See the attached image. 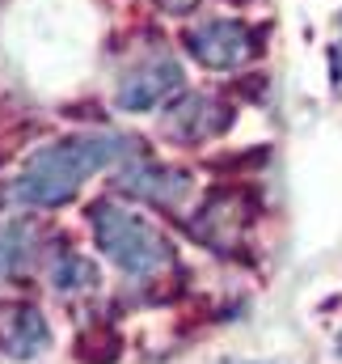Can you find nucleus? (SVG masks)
<instances>
[{"label":"nucleus","instance_id":"nucleus-2","mask_svg":"<svg viewBox=\"0 0 342 364\" xmlns=\"http://www.w3.org/2000/svg\"><path fill=\"white\" fill-rule=\"evenodd\" d=\"M89 225H93V242L97 250L127 275H157L173 263V246L157 225H148L140 212L114 203V199H97L89 208Z\"/></svg>","mask_w":342,"mask_h":364},{"label":"nucleus","instance_id":"nucleus-7","mask_svg":"<svg viewBox=\"0 0 342 364\" xmlns=\"http://www.w3.org/2000/svg\"><path fill=\"white\" fill-rule=\"evenodd\" d=\"M123 186L157 208H173L186 191H190V178L182 170H165V166H136L123 174Z\"/></svg>","mask_w":342,"mask_h":364},{"label":"nucleus","instance_id":"nucleus-3","mask_svg":"<svg viewBox=\"0 0 342 364\" xmlns=\"http://www.w3.org/2000/svg\"><path fill=\"white\" fill-rule=\"evenodd\" d=\"M186 51L211 73H233L258 55V38L246 21L216 17V21H203L186 34Z\"/></svg>","mask_w":342,"mask_h":364},{"label":"nucleus","instance_id":"nucleus-1","mask_svg":"<svg viewBox=\"0 0 342 364\" xmlns=\"http://www.w3.org/2000/svg\"><path fill=\"white\" fill-rule=\"evenodd\" d=\"M127 153H131V144L123 136H106V132L55 140L26 161V170L13 182V195L30 208H64L68 199H77L81 182L114 161H123Z\"/></svg>","mask_w":342,"mask_h":364},{"label":"nucleus","instance_id":"nucleus-13","mask_svg":"<svg viewBox=\"0 0 342 364\" xmlns=\"http://www.w3.org/2000/svg\"><path fill=\"white\" fill-rule=\"evenodd\" d=\"M338 47H342V13H338Z\"/></svg>","mask_w":342,"mask_h":364},{"label":"nucleus","instance_id":"nucleus-10","mask_svg":"<svg viewBox=\"0 0 342 364\" xmlns=\"http://www.w3.org/2000/svg\"><path fill=\"white\" fill-rule=\"evenodd\" d=\"M161 4H165L170 13H186V9H194L199 0H161Z\"/></svg>","mask_w":342,"mask_h":364},{"label":"nucleus","instance_id":"nucleus-9","mask_svg":"<svg viewBox=\"0 0 342 364\" xmlns=\"http://www.w3.org/2000/svg\"><path fill=\"white\" fill-rule=\"evenodd\" d=\"M21 237H26V233H17V229H4V233H0V275L9 272V267H17Z\"/></svg>","mask_w":342,"mask_h":364},{"label":"nucleus","instance_id":"nucleus-12","mask_svg":"<svg viewBox=\"0 0 342 364\" xmlns=\"http://www.w3.org/2000/svg\"><path fill=\"white\" fill-rule=\"evenodd\" d=\"M334 352H338V356H342V331H338V339H334Z\"/></svg>","mask_w":342,"mask_h":364},{"label":"nucleus","instance_id":"nucleus-8","mask_svg":"<svg viewBox=\"0 0 342 364\" xmlns=\"http://www.w3.org/2000/svg\"><path fill=\"white\" fill-rule=\"evenodd\" d=\"M51 279H55L60 292H89V288L97 284V267H93L89 259H81V255H60Z\"/></svg>","mask_w":342,"mask_h":364},{"label":"nucleus","instance_id":"nucleus-5","mask_svg":"<svg viewBox=\"0 0 342 364\" xmlns=\"http://www.w3.org/2000/svg\"><path fill=\"white\" fill-rule=\"evenodd\" d=\"M47 348H51V326L38 305H30V301L0 305V352L9 360H34Z\"/></svg>","mask_w":342,"mask_h":364},{"label":"nucleus","instance_id":"nucleus-6","mask_svg":"<svg viewBox=\"0 0 342 364\" xmlns=\"http://www.w3.org/2000/svg\"><path fill=\"white\" fill-rule=\"evenodd\" d=\"M177 90H182V68L173 60H153V64H144V68H136L118 81L114 102L123 110H153Z\"/></svg>","mask_w":342,"mask_h":364},{"label":"nucleus","instance_id":"nucleus-4","mask_svg":"<svg viewBox=\"0 0 342 364\" xmlns=\"http://www.w3.org/2000/svg\"><path fill=\"white\" fill-rule=\"evenodd\" d=\"M228 123H233V110L220 106V102L207 97V93H186L182 102H173L170 110H165V119H161L165 136H170V140H182V144L211 140V136L228 132Z\"/></svg>","mask_w":342,"mask_h":364},{"label":"nucleus","instance_id":"nucleus-11","mask_svg":"<svg viewBox=\"0 0 342 364\" xmlns=\"http://www.w3.org/2000/svg\"><path fill=\"white\" fill-rule=\"evenodd\" d=\"M220 364H275V360H220Z\"/></svg>","mask_w":342,"mask_h":364}]
</instances>
